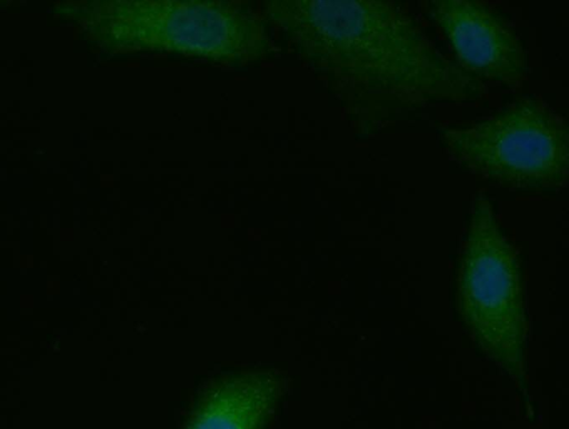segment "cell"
Listing matches in <instances>:
<instances>
[{
	"instance_id": "6",
	"label": "cell",
	"mask_w": 569,
	"mask_h": 429,
	"mask_svg": "<svg viewBox=\"0 0 569 429\" xmlns=\"http://www.w3.org/2000/svg\"><path fill=\"white\" fill-rule=\"evenodd\" d=\"M286 379L274 369L211 377L196 390L180 429H266L276 413Z\"/></svg>"
},
{
	"instance_id": "3",
	"label": "cell",
	"mask_w": 569,
	"mask_h": 429,
	"mask_svg": "<svg viewBox=\"0 0 569 429\" xmlns=\"http://www.w3.org/2000/svg\"><path fill=\"white\" fill-rule=\"evenodd\" d=\"M99 29L107 44L119 51L166 52L229 66L271 54L266 22L243 2L107 1L99 12Z\"/></svg>"
},
{
	"instance_id": "5",
	"label": "cell",
	"mask_w": 569,
	"mask_h": 429,
	"mask_svg": "<svg viewBox=\"0 0 569 429\" xmlns=\"http://www.w3.org/2000/svg\"><path fill=\"white\" fill-rule=\"evenodd\" d=\"M449 42L456 63L479 81L517 88L528 74L521 37L505 13L478 0L420 1Z\"/></svg>"
},
{
	"instance_id": "2",
	"label": "cell",
	"mask_w": 569,
	"mask_h": 429,
	"mask_svg": "<svg viewBox=\"0 0 569 429\" xmlns=\"http://www.w3.org/2000/svg\"><path fill=\"white\" fill-rule=\"evenodd\" d=\"M455 286L456 310L473 346L529 400L522 259L485 192L472 200Z\"/></svg>"
},
{
	"instance_id": "1",
	"label": "cell",
	"mask_w": 569,
	"mask_h": 429,
	"mask_svg": "<svg viewBox=\"0 0 569 429\" xmlns=\"http://www.w3.org/2000/svg\"><path fill=\"white\" fill-rule=\"evenodd\" d=\"M262 9L365 129L403 110L482 93L481 81L443 56L396 1L268 0Z\"/></svg>"
},
{
	"instance_id": "4",
	"label": "cell",
	"mask_w": 569,
	"mask_h": 429,
	"mask_svg": "<svg viewBox=\"0 0 569 429\" xmlns=\"http://www.w3.org/2000/svg\"><path fill=\"white\" fill-rule=\"evenodd\" d=\"M459 168L511 191L550 193L569 177V127L543 99L522 96L487 117L440 132Z\"/></svg>"
}]
</instances>
